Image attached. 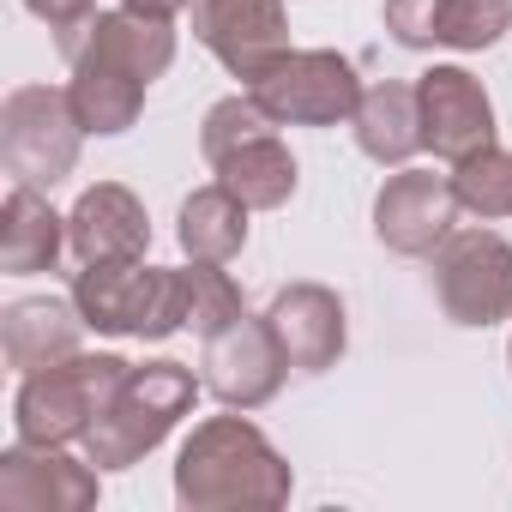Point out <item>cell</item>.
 <instances>
[{"mask_svg": "<svg viewBox=\"0 0 512 512\" xmlns=\"http://www.w3.org/2000/svg\"><path fill=\"white\" fill-rule=\"evenodd\" d=\"M296 470L266 440L260 422L205 416L175 452V500L187 512H229V506H290Z\"/></svg>", "mask_w": 512, "mask_h": 512, "instance_id": "1", "label": "cell"}, {"mask_svg": "<svg viewBox=\"0 0 512 512\" xmlns=\"http://www.w3.org/2000/svg\"><path fill=\"white\" fill-rule=\"evenodd\" d=\"M199 392H205V380L187 362H175V356L133 362L127 380H121V392L109 398V410L85 434V458L97 470H133V464H145V452H157L175 434V422L199 404Z\"/></svg>", "mask_w": 512, "mask_h": 512, "instance_id": "2", "label": "cell"}, {"mask_svg": "<svg viewBox=\"0 0 512 512\" xmlns=\"http://www.w3.org/2000/svg\"><path fill=\"white\" fill-rule=\"evenodd\" d=\"M91 332L103 338H145L163 344L187 332V272L181 266H145V260H103L79 266L67 290Z\"/></svg>", "mask_w": 512, "mask_h": 512, "instance_id": "3", "label": "cell"}, {"mask_svg": "<svg viewBox=\"0 0 512 512\" xmlns=\"http://www.w3.org/2000/svg\"><path fill=\"white\" fill-rule=\"evenodd\" d=\"M127 356L115 350H79L67 362H49L37 374H19V392H13V440H31V446H73L97 428V416L109 410V398L121 392L127 380Z\"/></svg>", "mask_w": 512, "mask_h": 512, "instance_id": "4", "label": "cell"}, {"mask_svg": "<svg viewBox=\"0 0 512 512\" xmlns=\"http://www.w3.org/2000/svg\"><path fill=\"white\" fill-rule=\"evenodd\" d=\"M79 145H85V121L61 85L7 91V103H0V163L13 181H31L43 193L61 187L79 169Z\"/></svg>", "mask_w": 512, "mask_h": 512, "instance_id": "5", "label": "cell"}, {"mask_svg": "<svg viewBox=\"0 0 512 512\" xmlns=\"http://www.w3.org/2000/svg\"><path fill=\"white\" fill-rule=\"evenodd\" d=\"M278 127H344L362 103V73L338 49H290L253 85H241Z\"/></svg>", "mask_w": 512, "mask_h": 512, "instance_id": "6", "label": "cell"}, {"mask_svg": "<svg viewBox=\"0 0 512 512\" xmlns=\"http://www.w3.org/2000/svg\"><path fill=\"white\" fill-rule=\"evenodd\" d=\"M434 296L440 314L470 332L512 320V241L494 229H452L434 253Z\"/></svg>", "mask_w": 512, "mask_h": 512, "instance_id": "7", "label": "cell"}, {"mask_svg": "<svg viewBox=\"0 0 512 512\" xmlns=\"http://www.w3.org/2000/svg\"><path fill=\"white\" fill-rule=\"evenodd\" d=\"M284 374H290V356L272 332L266 314H241L235 326L211 332L205 338V356H199V380L205 392L223 404V410H260L284 392Z\"/></svg>", "mask_w": 512, "mask_h": 512, "instance_id": "8", "label": "cell"}, {"mask_svg": "<svg viewBox=\"0 0 512 512\" xmlns=\"http://www.w3.org/2000/svg\"><path fill=\"white\" fill-rule=\"evenodd\" d=\"M193 43L223 61L229 79L253 85L272 61L290 55V13L284 0H193Z\"/></svg>", "mask_w": 512, "mask_h": 512, "instance_id": "9", "label": "cell"}, {"mask_svg": "<svg viewBox=\"0 0 512 512\" xmlns=\"http://www.w3.org/2000/svg\"><path fill=\"white\" fill-rule=\"evenodd\" d=\"M458 193H452V175H434V169H398L380 181L374 193V235L380 247L404 253V260H434L440 241L458 229Z\"/></svg>", "mask_w": 512, "mask_h": 512, "instance_id": "10", "label": "cell"}, {"mask_svg": "<svg viewBox=\"0 0 512 512\" xmlns=\"http://www.w3.org/2000/svg\"><path fill=\"white\" fill-rule=\"evenodd\" d=\"M103 494L97 464L73 458L67 446L13 440L0 452V506L7 512H91Z\"/></svg>", "mask_w": 512, "mask_h": 512, "instance_id": "11", "label": "cell"}, {"mask_svg": "<svg viewBox=\"0 0 512 512\" xmlns=\"http://www.w3.org/2000/svg\"><path fill=\"white\" fill-rule=\"evenodd\" d=\"M416 103H422V151H434L440 163H464L488 151L500 133L482 79L464 67H428L416 79Z\"/></svg>", "mask_w": 512, "mask_h": 512, "instance_id": "12", "label": "cell"}, {"mask_svg": "<svg viewBox=\"0 0 512 512\" xmlns=\"http://www.w3.org/2000/svg\"><path fill=\"white\" fill-rule=\"evenodd\" d=\"M55 49L67 55V67L91 55V61H109V67L145 79V85L163 79V73L175 67V31H169V19H145V13H127V7H115V13H91L85 25L61 31Z\"/></svg>", "mask_w": 512, "mask_h": 512, "instance_id": "13", "label": "cell"}, {"mask_svg": "<svg viewBox=\"0 0 512 512\" xmlns=\"http://www.w3.org/2000/svg\"><path fill=\"white\" fill-rule=\"evenodd\" d=\"M67 247L79 266H103V260H145L151 247V217L145 199L121 181H97L73 199L67 211Z\"/></svg>", "mask_w": 512, "mask_h": 512, "instance_id": "14", "label": "cell"}, {"mask_svg": "<svg viewBox=\"0 0 512 512\" xmlns=\"http://www.w3.org/2000/svg\"><path fill=\"white\" fill-rule=\"evenodd\" d=\"M266 320H272V332H278V344H284V356H290L296 374H326V368H338V356H344V344H350L344 302H338V290H326V284H284V290L272 296Z\"/></svg>", "mask_w": 512, "mask_h": 512, "instance_id": "15", "label": "cell"}, {"mask_svg": "<svg viewBox=\"0 0 512 512\" xmlns=\"http://www.w3.org/2000/svg\"><path fill=\"white\" fill-rule=\"evenodd\" d=\"M85 332L91 326H85L73 296H19V302L0 308V350H7L13 374H37L49 362L79 356Z\"/></svg>", "mask_w": 512, "mask_h": 512, "instance_id": "16", "label": "cell"}, {"mask_svg": "<svg viewBox=\"0 0 512 512\" xmlns=\"http://www.w3.org/2000/svg\"><path fill=\"white\" fill-rule=\"evenodd\" d=\"M67 253V217L49 205L43 187L13 181L7 205H0V272L7 278H37L55 272Z\"/></svg>", "mask_w": 512, "mask_h": 512, "instance_id": "17", "label": "cell"}, {"mask_svg": "<svg viewBox=\"0 0 512 512\" xmlns=\"http://www.w3.org/2000/svg\"><path fill=\"white\" fill-rule=\"evenodd\" d=\"M211 175H217V181H223L247 211H284V205L296 199V187H302V169H296L290 145L278 139V127L241 139L229 157H217V163H211Z\"/></svg>", "mask_w": 512, "mask_h": 512, "instance_id": "18", "label": "cell"}, {"mask_svg": "<svg viewBox=\"0 0 512 512\" xmlns=\"http://www.w3.org/2000/svg\"><path fill=\"white\" fill-rule=\"evenodd\" d=\"M350 127H356L362 157H374L380 169H404L422 151V103H416V85H404V79L368 85L362 103H356V115H350Z\"/></svg>", "mask_w": 512, "mask_h": 512, "instance_id": "19", "label": "cell"}, {"mask_svg": "<svg viewBox=\"0 0 512 512\" xmlns=\"http://www.w3.org/2000/svg\"><path fill=\"white\" fill-rule=\"evenodd\" d=\"M247 217H253V211H247L223 181H211V187H193V193L181 199V211H175V241H181L187 260L229 266L235 253L247 247Z\"/></svg>", "mask_w": 512, "mask_h": 512, "instance_id": "20", "label": "cell"}, {"mask_svg": "<svg viewBox=\"0 0 512 512\" xmlns=\"http://www.w3.org/2000/svg\"><path fill=\"white\" fill-rule=\"evenodd\" d=\"M67 97H73V109H79L85 133L115 139V133H127V127L139 121V109H145V79H133V73H121V67H109V61H91V55H85V61H73Z\"/></svg>", "mask_w": 512, "mask_h": 512, "instance_id": "21", "label": "cell"}, {"mask_svg": "<svg viewBox=\"0 0 512 512\" xmlns=\"http://www.w3.org/2000/svg\"><path fill=\"white\" fill-rule=\"evenodd\" d=\"M512 31V0H440L434 13V49L482 55Z\"/></svg>", "mask_w": 512, "mask_h": 512, "instance_id": "22", "label": "cell"}, {"mask_svg": "<svg viewBox=\"0 0 512 512\" xmlns=\"http://www.w3.org/2000/svg\"><path fill=\"white\" fill-rule=\"evenodd\" d=\"M452 193L470 217L494 223V217H512V151L488 145L464 163H452Z\"/></svg>", "mask_w": 512, "mask_h": 512, "instance_id": "23", "label": "cell"}, {"mask_svg": "<svg viewBox=\"0 0 512 512\" xmlns=\"http://www.w3.org/2000/svg\"><path fill=\"white\" fill-rule=\"evenodd\" d=\"M181 272H187V332L211 338V332H223V326H235V320L247 314V296H241V284H235L223 266L193 260V266H181Z\"/></svg>", "mask_w": 512, "mask_h": 512, "instance_id": "24", "label": "cell"}, {"mask_svg": "<svg viewBox=\"0 0 512 512\" xmlns=\"http://www.w3.org/2000/svg\"><path fill=\"white\" fill-rule=\"evenodd\" d=\"M266 127H278V121L253 103L247 91H235V97H223V103L205 109V121H199V151H205V163H217V157H229L241 139L266 133Z\"/></svg>", "mask_w": 512, "mask_h": 512, "instance_id": "25", "label": "cell"}, {"mask_svg": "<svg viewBox=\"0 0 512 512\" xmlns=\"http://www.w3.org/2000/svg\"><path fill=\"white\" fill-rule=\"evenodd\" d=\"M434 13H440V0H386V37L398 49L428 55L434 49Z\"/></svg>", "mask_w": 512, "mask_h": 512, "instance_id": "26", "label": "cell"}, {"mask_svg": "<svg viewBox=\"0 0 512 512\" xmlns=\"http://www.w3.org/2000/svg\"><path fill=\"white\" fill-rule=\"evenodd\" d=\"M25 13H37V19L61 37V31H73V25H85V19L97 13V0H25Z\"/></svg>", "mask_w": 512, "mask_h": 512, "instance_id": "27", "label": "cell"}, {"mask_svg": "<svg viewBox=\"0 0 512 512\" xmlns=\"http://www.w3.org/2000/svg\"><path fill=\"white\" fill-rule=\"evenodd\" d=\"M127 13H145V19H175V13H187L193 0H121Z\"/></svg>", "mask_w": 512, "mask_h": 512, "instance_id": "28", "label": "cell"}, {"mask_svg": "<svg viewBox=\"0 0 512 512\" xmlns=\"http://www.w3.org/2000/svg\"><path fill=\"white\" fill-rule=\"evenodd\" d=\"M506 368H512V338H506Z\"/></svg>", "mask_w": 512, "mask_h": 512, "instance_id": "29", "label": "cell"}]
</instances>
